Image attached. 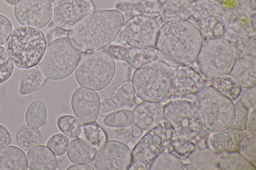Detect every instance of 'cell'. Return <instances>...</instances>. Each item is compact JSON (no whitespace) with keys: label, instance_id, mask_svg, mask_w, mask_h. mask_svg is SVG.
<instances>
[{"label":"cell","instance_id":"obj_1","mask_svg":"<svg viewBox=\"0 0 256 170\" xmlns=\"http://www.w3.org/2000/svg\"><path fill=\"white\" fill-rule=\"evenodd\" d=\"M124 20V15L118 9H94L81 18L68 30V39L81 52L103 49L116 39Z\"/></svg>","mask_w":256,"mask_h":170},{"label":"cell","instance_id":"obj_2","mask_svg":"<svg viewBox=\"0 0 256 170\" xmlns=\"http://www.w3.org/2000/svg\"><path fill=\"white\" fill-rule=\"evenodd\" d=\"M202 44V33L194 23L174 18L160 27L155 47L167 60L178 65L189 66L196 61Z\"/></svg>","mask_w":256,"mask_h":170},{"label":"cell","instance_id":"obj_3","mask_svg":"<svg viewBox=\"0 0 256 170\" xmlns=\"http://www.w3.org/2000/svg\"><path fill=\"white\" fill-rule=\"evenodd\" d=\"M132 86L137 97L144 101L164 102L171 98L176 89L174 68L161 59L142 65L134 71Z\"/></svg>","mask_w":256,"mask_h":170},{"label":"cell","instance_id":"obj_4","mask_svg":"<svg viewBox=\"0 0 256 170\" xmlns=\"http://www.w3.org/2000/svg\"><path fill=\"white\" fill-rule=\"evenodd\" d=\"M192 102L204 128L214 132L231 127L234 103L211 86L206 85L200 90Z\"/></svg>","mask_w":256,"mask_h":170},{"label":"cell","instance_id":"obj_5","mask_svg":"<svg viewBox=\"0 0 256 170\" xmlns=\"http://www.w3.org/2000/svg\"><path fill=\"white\" fill-rule=\"evenodd\" d=\"M46 46V38L42 30L23 25L12 29L4 43L14 65L21 69L36 65Z\"/></svg>","mask_w":256,"mask_h":170},{"label":"cell","instance_id":"obj_6","mask_svg":"<svg viewBox=\"0 0 256 170\" xmlns=\"http://www.w3.org/2000/svg\"><path fill=\"white\" fill-rule=\"evenodd\" d=\"M116 70V62L112 56L106 50H100L81 56L74 75L81 87L100 91L112 82Z\"/></svg>","mask_w":256,"mask_h":170},{"label":"cell","instance_id":"obj_7","mask_svg":"<svg viewBox=\"0 0 256 170\" xmlns=\"http://www.w3.org/2000/svg\"><path fill=\"white\" fill-rule=\"evenodd\" d=\"M237 58L238 52L232 42L216 37L202 44L196 61L200 73L212 79L229 74Z\"/></svg>","mask_w":256,"mask_h":170},{"label":"cell","instance_id":"obj_8","mask_svg":"<svg viewBox=\"0 0 256 170\" xmlns=\"http://www.w3.org/2000/svg\"><path fill=\"white\" fill-rule=\"evenodd\" d=\"M81 56L68 38H57L46 46L38 66L48 79L60 80L72 74Z\"/></svg>","mask_w":256,"mask_h":170},{"label":"cell","instance_id":"obj_9","mask_svg":"<svg viewBox=\"0 0 256 170\" xmlns=\"http://www.w3.org/2000/svg\"><path fill=\"white\" fill-rule=\"evenodd\" d=\"M173 132L171 124L164 121L148 131L133 148L128 170H150L156 157L166 151Z\"/></svg>","mask_w":256,"mask_h":170},{"label":"cell","instance_id":"obj_10","mask_svg":"<svg viewBox=\"0 0 256 170\" xmlns=\"http://www.w3.org/2000/svg\"><path fill=\"white\" fill-rule=\"evenodd\" d=\"M164 121L173 127V137L192 140L202 128L193 102L185 100H172L164 105Z\"/></svg>","mask_w":256,"mask_h":170},{"label":"cell","instance_id":"obj_11","mask_svg":"<svg viewBox=\"0 0 256 170\" xmlns=\"http://www.w3.org/2000/svg\"><path fill=\"white\" fill-rule=\"evenodd\" d=\"M160 26L151 16L136 14L129 17L121 31L124 42L138 48L155 47Z\"/></svg>","mask_w":256,"mask_h":170},{"label":"cell","instance_id":"obj_12","mask_svg":"<svg viewBox=\"0 0 256 170\" xmlns=\"http://www.w3.org/2000/svg\"><path fill=\"white\" fill-rule=\"evenodd\" d=\"M131 162V151L124 143L109 140L95 153L91 166L95 170H126Z\"/></svg>","mask_w":256,"mask_h":170},{"label":"cell","instance_id":"obj_13","mask_svg":"<svg viewBox=\"0 0 256 170\" xmlns=\"http://www.w3.org/2000/svg\"><path fill=\"white\" fill-rule=\"evenodd\" d=\"M14 14L20 25L41 29L51 20L52 3L50 0H18Z\"/></svg>","mask_w":256,"mask_h":170},{"label":"cell","instance_id":"obj_14","mask_svg":"<svg viewBox=\"0 0 256 170\" xmlns=\"http://www.w3.org/2000/svg\"><path fill=\"white\" fill-rule=\"evenodd\" d=\"M52 2L54 22L66 30L96 8L91 0H53Z\"/></svg>","mask_w":256,"mask_h":170},{"label":"cell","instance_id":"obj_15","mask_svg":"<svg viewBox=\"0 0 256 170\" xmlns=\"http://www.w3.org/2000/svg\"><path fill=\"white\" fill-rule=\"evenodd\" d=\"M176 78V89L172 100L193 102L196 94L206 84V80L189 66L173 67Z\"/></svg>","mask_w":256,"mask_h":170},{"label":"cell","instance_id":"obj_16","mask_svg":"<svg viewBox=\"0 0 256 170\" xmlns=\"http://www.w3.org/2000/svg\"><path fill=\"white\" fill-rule=\"evenodd\" d=\"M100 97L94 90L83 87L77 88L71 98V107L82 123L96 122L99 114Z\"/></svg>","mask_w":256,"mask_h":170},{"label":"cell","instance_id":"obj_17","mask_svg":"<svg viewBox=\"0 0 256 170\" xmlns=\"http://www.w3.org/2000/svg\"><path fill=\"white\" fill-rule=\"evenodd\" d=\"M106 50L114 59L125 61L134 68L146 64L162 60L161 53L155 47L138 48L118 45H109Z\"/></svg>","mask_w":256,"mask_h":170},{"label":"cell","instance_id":"obj_18","mask_svg":"<svg viewBox=\"0 0 256 170\" xmlns=\"http://www.w3.org/2000/svg\"><path fill=\"white\" fill-rule=\"evenodd\" d=\"M250 134L246 130L232 128L211 132L208 138V147L219 154L240 152L242 142Z\"/></svg>","mask_w":256,"mask_h":170},{"label":"cell","instance_id":"obj_19","mask_svg":"<svg viewBox=\"0 0 256 170\" xmlns=\"http://www.w3.org/2000/svg\"><path fill=\"white\" fill-rule=\"evenodd\" d=\"M132 114L134 125L142 131H148L164 121V105L143 101L134 107Z\"/></svg>","mask_w":256,"mask_h":170},{"label":"cell","instance_id":"obj_20","mask_svg":"<svg viewBox=\"0 0 256 170\" xmlns=\"http://www.w3.org/2000/svg\"><path fill=\"white\" fill-rule=\"evenodd\" d=\"M26 160L30 170H56L58 167L56 156L48 147L43 145L30 149Z\"/></svg>","mask_w":256,"mask_h":170},{"label":"cell","instance_id":"obj_21","mask_svg":"<svg viewBox=\"0 0 256 170\" xmlns=\"http://www.w3.org/2000/svg\"><path fill=\"white\" fill-rule=\"evenodd\" d=\"M241 88L247 89L256 85L255 59L242 57L236 60L229 74Z\"/></svg>","mask_w":256,"mask_h":170},{"label":"cell","instance_id":"obj_22","mask_svg":"<svg viewBox=\"0 0 256 170\" xmlns=\"http://www.w3.org/2000/svg\"><path fill=\"white\" fill-rule=\"evenodd\" d=\"M116 8L128 18L136 14H143L153 17L160 15L162 5L158 0H140L138 1H120Z\"/></svg>","mask_w":256,"mask_h":170},{"label":"cell","instance_id":"obj_23","mask_svg":"<svg viewBox=\"0 0 256 170\" xmlns=\"http://www.w3.org/2000/svg\"><path fill=\"white\" fill-rule=\"evenodd\" d=\"M26 154L20 148L7 146L0 149V170H26Z\"/></svg>","mask_w":256,"mask_h":170},{"label":"cell","instance_id":"obj_24","mask_svg":"<svg viewBox=\"0 0 256 170\" xmlns=\"http://www.w3.org/2000/svg\"><path fill=\"white\" fill-rule=\"evenodd\" d=\"M96 149L82 137L71 141L66 151L68 160L74 164L91 163Z\"/></svg>","mask_w":256,"mask_h":170},{"label":"cell","instance_id":"obj_25","mask_svg":"<svg viewBox=\"0 0 256 170\" xmlns=\"http://www.w3.org/2000/svg\"><path fill=\"white\" fill-rule=\"evenodd\" d=\"M47 79L37 65L26 69L20 81L19 94L26 96L37 91L44 85Z\"/></svg>","mask_w":256,"mask_h":170},{"label":"cell","instance_id":"obj_26","mask_svg":"<svg viewBox=\"0 0 256 170\" xmlns=\"http://www.w3.org/2000/svg\"><path fill=\"white\" fill-rule=\"evenodd\" d=\"M220 154L209 147L196 149L188 156L187 160L198 169L202 170H216Z\"/></svg>","mask_w":256,"mask_h":170},{"label":"cell","instance_id":"obj_27","mask_svg":"<svg viewBox=\"0 0 256 170\" xmlns=\"http://www.w3.org/2000/svg\"><path fill=\"white\" fill-rule=\"evenodd\" d=\"M15 139L18 146L21 149L28 151L40 144L42 140V134L37 128L23 125L18 129Z\"/></svg>","mask_w":256,"mask_h":170},{"label":"cell","instance_id":"obj_28","mask_svg":"<svg viewBox=\"0 0 256 170\" xmlns=\"http://www.w3.org/2000/svg\"><path fill=\"white\" fill-rule=\"evenodd\" d=\"M218 169L220 170H256L252 166L239 152L220 154Z\"/></svg>","mask_w":256,"mask_h":170},{"label":"cell","instance_id":"obj_29","mask_svg":"<svg viewBox=\"0 0 256 170\" xmlns=\"http://www.w3.org/2000/svg\"><path fill=\"white\" fill-rule=\"evenodd\" d=\"M208 84V85L211 86L221 94L232 101L236 99L241 93L242 88L229 74L210 79Z\"/></svg>","mask_w":256,"mask_h":170},{"label":"cell","instance_id":"obj_30","mask_svg":"<svg viewBox=\"0 0 256 170\" xmlns=\"http://www.w3.org/2000/svg\"><path fill=\"white\" fill-rule=\"evenodd\" d=\"M111 99L119 108L132 106L136 103V97L130 83L124 81L117 84L112 90Z\"/></svg>","mask_w":256,"mask_h":170},{"label":"cell","instance_id":"obj_31","mask_svg":"<svg viewBox=\"0 0 256 170\" xmlns=\"http://www.w3.org/2000/svg\"><path fill=\"white\" fill-rule=\"evenodd\" d=\"M48 116L47 107L41 100H36L30 103L25 113L26 123L32 127L40 128L46 123Z\"/></svg>","mask_w":256,"mask_h":170},{"label":"cell","instance_id":"obj_32","mask_svg":"<svg viewBox=\"0 0 256 170\" xmlns=\"http://www.w3.org/2000/svg\"><path fill=\"white\" fill-rule=\"evenodd\" d=\"M56 124L58 129L68 138L81 137L83 125L78 118L70 115H62L58 119Z\"/></svg>","mask_w":256,"mask_h":170},{"label":"cell","instance_id":"obj_33","mask_svg":"<svg viewBox=\"0 0 256 170\" xmlns=\"http://www.w3.org/2000/svg\"><path fill=\"white\" fill-rule=\"evenodd\" d=\"M82 138L98 150L107 140L105 131L95 122L83 125Z\"/></svg>","mask_w":256,"mask_h":170},{"label":"cell","instance_id":"obj_34","mask_svg":"<svg viewBox=\"0 0 256 170\" xmlns=\"http://www.w3.org/2000/svg\"><path fill=\"white\" fill-rule=\"evenodd\" d=\"M195 149V145L192 140L182 137H174L168 145L166 151L184 161Z\"/></svg>","mask_w":256,"mask_h":170},{"label":"cell","instance_id":"obj_35","mask_svg":"<svg viewBox=\"0 0 256 170\" xmlns=\"http://www.w3.org/2000/svg\"><path fill=\"white\" fill-rule=\"evenodd\" d=\"M150 170H184L182 161L172 154L164 151L152 163Z\"/></svg>","mask_w":256,"mask_h":170},{"label":"cell","instance_id":"obj_36","mask_svg":"<svg viewBox=\"0 0 256 170\" xmlns=\"http://www.w3.org/2000/svg\"><path fill=\"white\" fill-rule=\"evenodd\" d=\"M105 126L112 128H123L132 123V111L128 109L119 110L106 117L104 120Z\"/></svg>","mask_w":256,"mask_h":170},{"label":"cell","instance_id":"obj_37","mask_svg":"<svg viewBox=\"0 0 256 170\" xmlns=\"http://www.w3.org/2000/svg\"><path fill=\"white\" fill-rule=\"evenodd\" d=\"M14 64L4 46L0 45V84L7 80L12 75Z\"/></svg>","mask_w":256,"mask_h":170},{"label":"cell","instance_id":"obj_38","mask_svg":"<svg viewBox=\"0 0 256 170\" xmlns=\"http://www.w3.org/2000/svg\"><path fill=\"white\" fill-rule=\"evenodd\" d=\"M256 134L247 137L242 142L240 153L256 168Z\"/></svg>","mask_w":256,"mask_h":170},{"label":"cell","instance_id":"obj_39","mask_svg":"<svg viewBox=\"0 0 256 170\" xmlns=\"http://www.w3.org/2000/svg\"><path fill=\"white\" fill-rule=\"evenodd\" d=\"M69 139L65 135L58 133L52 136L48 141L46 146L57 156L64 155L68 148Z\"/></svg>","mask_w":256,"mask_h":170},{"label":"cell","instance_id":"obj_40","mask_svg":"<svg viewBox=\"0 0 256 170\" xmlns=\"http://www.w3.org/2000/svg\"><path fill=\"white\" fill-rule=\"evenodd\" d=\"M234 117L230 128L246 130L248 109L240 102V99L234 103Z\"/></svg>","mask_w":256,"mask_h":170},{"label":"cell","instance_id":"obj_41","mask_svg":"<svg viewBox=\"0 0 256 170\" xmlns=\"http://www.w3.org/2000/svg\"><path fill=\"white\" fill-rule=\"evenodd\" d=\"M226 25L222 38L230 42H236L242 37L244 28L240 22L234 21Z\"/></svg>","mask_w":256,"mask_h":170},{"label":"cell","instance_id":"obj_42","mask_svg":"<svg viewBox=\"0 0 256 170\" xmlns=\"http://www.w3.org/2000/svg\"><path fill=\"white\" fill-rule=\"evenodd\" d=\"M12 29L10 20L5 15L0 13V45L5 43Z\"/></svg>","mask_w":256,"mask_h":170},{"label":"cell","instance_id":"obj_43","mask_svg":"<svg viewBox=\"0 0 256 170\" xmlns=\"http://www.w3.org/2000/svg\"><path fill=\"white\" fill-rule=\"evenodd\" d=\"M256 85L247 88L239 98L242 103L248 110L256 107Z\"/></svg>","mask_w":256,"mask_h":170},{"label":"cell","instance_id":"obj_44","mask_svg":"<svg viewBox=\"0 0 256 170\" xmlns=\"http://www.w3.org/2000/svg\"><path fill=\"white\" fill-rule=\"evenodd\" d=\"M211 132L202 127L200 131L192 140L196 149H202L208 147V141Z\"/></svg>","mask_w":256,"mask_h":170},{"label":"cell","instance_id":"obj_45","mask_svg":"<svg viewBox=\"0 0 256 170\" xmlns=\"http://www.w3.org/2000/svg\"><path fill=\"white\" fill-rule=\"evenodd\" d=\"M116 109V105L112 99H104L100 105L99 115L102 117H106L114 112Z\"/></svg>","mask_w":256,"mask_h":170},{"label":"cell","instance_id":"obj_46","mask_svg":"<svg viewBox=\"0 0 256 170\" xmlns=\"http://www.w3.org/2000/svg\"><path fill=\"white\" fill-rule=\"evenodd\" d=\"M256 107L249 109L246 130L250 135L256 133Z\"/></svg>","mask_w":256,"mask_h":170},{"label":"cell","instance_id":"obj_47","mask_svg":"<svg viewBox=\"0 0 256 170\" xmlns=\"http://www.w3.org/2000/svg\"><path fill=\"white\" fill-rule=\"evenodd\" d=\"M12 141V136L9 130L0 124V149L10 145Z\"/></svg>","mask_w":256,"mask_h":170},{"label":"cell","instance_id":"obj_48","mask_svg":"<svg viewBox=\"0 0 256 170\" xmlns=\"http://www.w3.org/2000/svg\"><path fill=\"white\" fill-rule=\"evenodd\" d=\"M68 170H92V167L86 164H76L67 168Z\"/></svg>","mask_w":256,"mask_h":170},{"label":"cell","instance_id":"obj_49","mask_svg":"<svg viewBox=\"0 0 256 170\" xmlns=\"http://www.w3.org/2000/svg\"><path fill=\"white\" fill-rule=\"evenodd\" d=\"M184 168L186 170H200L196 166L190 162L184 163Z\"/></svg>","mask_w":256,"mask_h":170},{"label":"cell","instance_id":"obj_50","mask_svg":"<svg viewBox=\"0 0 256 170\" xmlns=\"http://www.w3.org/2000/svg\"><path fill=\"white\" fill-rule=\"evenodd\" d=\"M182 6H186L190 3L199 0H180Z\"/></svg>","mask_w":256,"mask_h":170},{"label":"cell","instance_id":"obj_51","mask_svg":"<svg viewBox=\"0 0 256 170\" xmlns=\"http://www.w3.org/2000/svg\"><path fill=\"white\" fill-rule=\"evenodd\" d=\"M6 3L10 6H14L18 0H3Z\"/></svg>","mask_w":256,"mask_h":170},{"label":"cell","instance_id":"obj_52","mask_svg":"<svg viewBox=\"0 0 256 170\" xmlns=\"http://www.w3.org/2000/svg\"><path fill=\"white\" fill-rule=\"evenodd\" d=\"M50 2H52L53 0H50Z\"/></svg>","mask_w":256,"mask_h":170}]
</instances>
